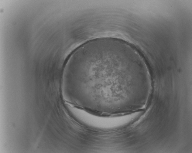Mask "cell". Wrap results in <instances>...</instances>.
Listing matches in <instances>:
<instances>
[{
    "label": "cell",
    "instance_id": "obj_1",
    "mask_svg": "<svg viewBox=\"0 0 192 153\" xmlns=\"http://www.w3.org/2000/svg\"><path fill=\"white\" fill-rule=\"evenodd\" d=\"M151 79L136 49L109 38L92 40L77 48L62 77L64 86L80 106L112 114L134 108L149 90Z\"/></svg>",
    "mask_w": 192,
    "mask_h": 153
}]
</instances>
